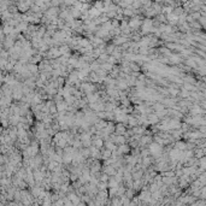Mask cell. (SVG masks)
<instances>
[{
	"label": "cell",
	"mask_w": 206,
	"mask_h": 206,
	"mask_svg": "<svg viewBox=\"0 0 206 206\" xmlns=\"http://www.w3.org/2000/svg\"><path fill=\"white\" fill-rule=\"evenodd\" d=\"M148 149H149L151 154H153V156H158V154H160V152H162V148H160V146L158 145L157 142H152V143H149Z\"/></svg>",
	"instance_id": "obj_1"
},
{
	"label": "cell",
	"mask_w": 206,
	"mask_h": 206,
	"mask_svg": "<svg viewBox=\"0 0 206 206\" xmlns=\"http://www.w3.org/2000/svg\"><path fill=\"white\" fill-rule=\"evenodd\" d=\"M101 157L104 158V159H108V158H111L112 157V151H110V149H101Z\"/></svg>",
	"instance_id": "obj_4"
},
{
	"label": "cell",
	"mask_w": 206,
	"mask_h": 206,
	"mask_svg": "<svg viewBox=\"0 0 206 206\" xmlns=\"http://www.w3.org/2000/svg\"><path fill=\"white\" fill-rule=\"evenodd\" d=\"M158 121H159V117L156 115V113H151L147 116V122L148 124H154V123H157Z\"/></svg>",
	"instance_id": "obj_3"
},
{
	"label": "cell",
	"mask_w": 206,
	"mask_h": 206,
	"mask_svg": "<svg viewBox=\"0 0 206 206\" xmlns=\"http://www.w3.org/2000/svg\"><path fill=\"white\" fill-rule=\"evenodd\" d=\"M130 151V148H129V146L128 145H121V146H118V149L116 151V153L117 154H126V153H128Z\"/></svg>",
	"instance_id": "obj_2"
}]
</instances>
